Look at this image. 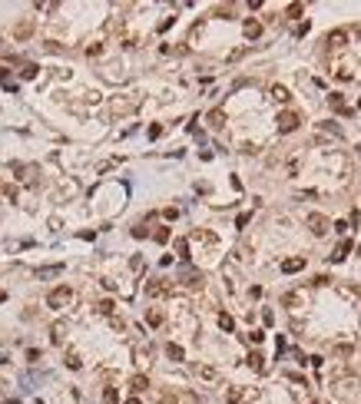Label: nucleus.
Instances as JSON below:
<instances>
[{"label": "nucleus", "instance_id": "nucleus-1", "mask_svg": "<svg viewBox=\"0 0 361 404\" xmlns=\"http://www.w3.org/2000/svg\"><path fill=\"white\" fill-rule=\"evenodd\" d=\"M70 302H73V288L70 285H60V288H53V292L47 295V305L50 308H66Z\"/></svg>", "mask_w": 361, "mask_h": 404}, {"label": "nucleus", "instance_id": "nucleus-2", "mask_svg": "<svg viewBox=\"0 0 361 404\" xmlns=\"http://www.w3.org/2000/svg\"><path fill=\"white\" fill-rule=\"evenodd\" d=\"M305 222H308V229H312L315 236H325V232L331 229V225H328V219H325L322 212H308V216H305Z\"/></svg>", "mask_w": 361, "mask_h": 404}, {"label": "nucleus", "instance_id": "nucleus-3", "mask_svg": "<svg viewBox=\"0 0 361 404\" xmlns=\"http://www.w3.org/2000/svg\"><path fill=\"white\" fill-rule=\"evenodd\" d=\"M298 113H292V110H285V113H279V133H295L298 129Z\"/></svg>", "mask_w": 361, "mask_h": 404}, {"label": "nucleus", "instance_id": "nucleus-4", "mask_svg": "<svg viewBox=\"0 0 361 404\" xmlns=\"http://www.w3.org/2000/svg\"><path fill=\"white\" fill-rule=\"evenodd\" d=\"M179 282H182V285H189V288H202L206 275H202V272H196V269H182V272H179Z\"/></svg>", "mask_w": 361, "mask_h": 404}, {"label": "nucleus", "instance_id": "nucleus-5", "mask_svg": "<svg viewBox=\"0 0 361 404\" xmlns=\"http://www.w3.org/2000/svg\"><path fill=\"white\" fill-rule=\"evenodd\" d=\"M169 292V285L163 282V278H152V282H146V295L149 298H159V295H166Z\"/></svg>", "mask_w": 361, "mask_h": 404}, {"label": "nucleus", "instance_id": "nucleus-6", "mask_svg": "<svg viewBox=\"0 0 361 404\" xmlns=\"http://www.w3.org/2000/svg\"><path fill=\"white\" fill-rule=\"evenodd\" d=\"M328 103H331V110L342 113V116H351V113H355V110H348V106H345V96H342V93H331V96H328Z\"/></svg>", "mask_w": 361, "mask_h": 404}, {"label": "nucleus", "instance_id": "nucleus-7", "mask_svg": "<svg viewBox=\"0 0 361 404\" xmlns=\"http://www.w3.org/2000/svg\"><path fill=\"white\" fill-rule=\"evenodd\" d=\"M305 269V258H285V262H282V272H285V275H295V272H302Z\"/></svg>", "mask_w": 361, "mask_h": 404}, {"label": "nucleus", "instance_id": "nucleus-8", "mask_svg": "<svg viewBox=\"0 0 361 404\" xmlns=\"http://www.w3.org/2000/svg\"><path fill=\"white\" fill-rule=\"evenodd\" d=\"M166 358H169V361H186V351H182V345H166Z\"/></svg>", "mask_w": 361, "mask_h": 404}, {"label": "nucleus", "instance_id": "nucleus-9", "mask_svg": "<svg viewBox=\"0 0 361 404\" xmlns=\"http://www.w3.org/2000/svg\"><path fill=\"white\" fill-rule=\"evenodd\" d=\"M345 40H348V34H345V30H331L325 43H328V47H345Z\"/></svg>", "mask_w": 361, "mask_h": 404}, {"label": "nucleus", "instance_id": "nucleus-10", "mask_svg": "<svg viewBox=\"0 0 361 404\" xmlns=\"http://www.w3.org/2000/svg\"><path fill=\"white\" fill-rule=\"evenodd\" d=\"M242 30H246L248 40H255L259 34H262V23H259V20H246V27H242Z\"/></svg>", "mask_w": 361, "mask_h": 404}, {"label": "nucleus", "instance_id": "nucleus-11", "mask_svg": "<svg viewBox=\"0 0 361 404\" xmlns=\"http://www.w3.org/2000/svg\"><path fill=\"white\" fill-rule=\"evenodd\" d=\"M63 272V265H43V269H37V278H53Z\"/></svg>", "mask_w": 361, "mask_h": 404}, {"label": "nucleus", "instance_id": "nucleus-12", "mask_svg": "<svg viewBox=\"0 0 361 404\" xmlns=\"http://www.w3.org/2000/svg\"><path fill=\"white\" fill-rule=\"evenodd\" d=\"M130 387H133V391H146V387H149V378H146V374H133V378H130Z\"/></svg>", "mask_w": 361, "mask_h": 404}, {"label": "nucleus", "instance_id": "nucleus-13", "mask_svg": "<svg viewBox=\"0 0 361 404\" xmlns=\"http://www.w3.org/2000/svg\"><path fill=\"white\" fill-rule=\"evenodd\" d=\"M348 252H351V242L345 239L342 245H338V249H335V255H331V262H345V258H348Z\"/></svg>", "mask_w": 361, "mask_h": 404}, {"label": "nucleus", "instance_id": "nucleus-14", "mask_svg": "<svg viewBox=\"0 0 361 404\" xmlns=\"http://www.w3.org/2000/svg\"><path fill=\"white\" fill-rule=\"evenodd\" d=\"M248 368H255V371H265V358H262L259 351H252V354H248Z\"/></svg>", "mask_w": 361, "mask_h": 404}, {"label": "nucleus", "instance_id": "nucleus-15", "mask_svg": "<svg viewBox=\"0 0 361 404\" xmlns=\"http://www.w3.org/2000/svg\"><path fill=\"white\" fill-rule=\"evenodd\" d=\"M272 100H275V103H288L292 96H288L285 86H272Z\"/></svg>", "mask_w": 361, "mask_h": 404}, {"label": "nucleus", "instance_id": "nucleus-16", "mask_svg": "<svg viewBox=\"0 0 361 404\" xmlns=\"http://www.w3.org/2000/svg\"><path fill=\"white\" fill-rule=\"evenodd\" d=\"M176 255L189 258V239H176Z\"/></svg>", "mask_w": 361, "mask_h": 404}, {"label": "nucleus", "instance_id": "nucleus-17", "mask_svg": "<svg viewBox=\"0 0 361 404\" xmlns=\"http://www.w3.org/2000/svg\"><path fill=\"white\" fill-rule=\"evenodd\" d=\"M146 321H149L152 328H159V325H163V312H159V308H152V312L146 315Z\"/></svg>", "mask_w": 361, "mask_h": 404}, {"label": "nucleus", "instance_id": "nucleus-18", "mask_svg": "<svg viewBox=\"0 0 361 404\" xmlns=\"http://www.w3.org/2000/svg\"><path fill=\"white\" fill-rule=\"evenodd\" d=\"M219 328H222V331H232V328H235V321H232V315H226V312L219 315Z\"/></svg>", "mask_w": 361, "mask_h": 404}, {"label": "nucleus", "instance_id": "nucleus-19", "mask_svg": "<svg viewBox=\"0 0 361 404\" xmlns=\"http://www.w3.org/2000/svg\"><path fill=\"white\" fill-rule=\"evenodd\" d=\"M37 63H27V67H23V70H20V76H23V80H33V76H37Z\"/></svg>", "mask_w": 361, "mask_h": 404}, {"label": "nucleus", "instance_id": "nucleus-20", "mask_svg": "<svg viewBox=\"0 0 361 404\" xmlns=\"http://www.w3.org/2000/svg\"><path fill=\"white\" fill-rule=\"evenodd\" d=\"M209 123H212V126H222V123H226V113H222V110H212L209 113Z\"/></svg>", "mask_w": 361, "mask_h": 404}, {"label": "nucleus", "instance_id": "nucleus-21", "mask_svg": "<svg viewBox=\"0 0 361 404\" xmlns=\"http://www.w3.org/2000/svg\"><path fill=\"white\" fill-rule=\"evenodd\" d=\"M80 365H83V361H80V354H73V351H70V354H66V368H70V371H80Z\"/></svg>", "mask_w": 361, "mask_h": 404}, {"label": "nucleus", "instance_id": "nucleus-22", "mask_svg": "<svg viewBox=\"0 0 361 404\" xmlns=\"http://www.w3.org/2000/svg\"><path fill=\"white\" fill-rule=\"evenodd\" d=\"M96 308H99V312H103V315H113V312H116V305H113V302H110V298H103V302H99Z\"/></svg>", "mask_w": 361, "mask_h": 404}, {"label": "nucleus", "instance_id": "nucleus-23", "mask_svg": "<svg viewBox=\"0 0 361 404\" xmlns=\"http://www.w3.org/2000/svg\"><path fill=\"white\" fill-rule=\"evenodd\" d=\"M152 239H156V242H169V229H166V225H163V229H156V232H152Z\"/></svg>", "mask_w": 361, "mask_h": 404}, {"label": "nucleus", "instance_id": "nucleus-24", "mask_svg": "<svg viewBox=\"0 0 361 404\" xmlns=\"http://www.w3.org/2000/svg\"><path fill=\"white\" fill-rule=\"evenodd\" d=\"M302 10H305L302 3H288V7H285V14H288V17H298V14H302Z\"/></svg>", "mask_w": 361, "mask_h": 404}, {"label": "nucleus", "instance_id": "nucleus-25", "mask_svg": "<svg viewBox=\"0 0 361 404\" xmlns=\"http://www.w3.org/2000/svg\"><path fill=\"white\" fill-rule=\"evenodd\" d=\"M146 236H149V229H146V225L139 222V225H136V229H133V239H146Z\"/></svg>", "mask_w": 361, "mask_h": 404}, {"label": "nucleus", "instance_id": "nucleus-26", "mask_svg": "<svg viewBox=\"0 0 361 404\" xmlns=\"http://www.w3.org/2000/svg\"><path fill=\"white\" fill-rule=\"evenodd\" d=\"M322 129H328L331 136H342V126H335V123H322Z\"/></svg>", "mask_w": 361, "mask_h": 404}, {"label": "nucleus", "instance_id": "nucleus-27", "mask_svg": "<svg viewBox=\"0 0 361 404\" xmlns=\"http://www.w3.org/2000/svg\"><path fill=\"white\" fill-rule=\"evenodd\" d=\"M106 401H110V404H116V401H119V394H116V387H106Z\"/></svg>", "mask_w": 361, "mask_h": 404}, {"label": "nucleus", "instance_id": "nucleus-28", "mask_svg": "<svg viewBox=\"0 0 361 404\" xmlns=\"http://www.w3.org/2000/svg\"><path fill=\"white\" fill-rule=\"evenodd\" d=\"M248 222H252V216H248V212H242V216H239V222H235V225H239V229H246Z\"/></svg>", "mask_w": 361, "mask_h": 404}, {"label": "nucleus", "instance_id": "nucleus-29", "mask_svg": "<svg viewBox=\"0 0 361 404\" xmlns=\"http://www.w3.org/2000/svg\"><path fill=\"white\" fill-rule=\"evenodd\" d=\"M262 338H265V331H259V328H255V331H252V335H248V341H255V345H259Z\"/></svg>", "mask_w": 361, "mask_h": 404}, {"label": "nucleus", "instance_id": "nucleus-30", "mask_svg": "<svg viewBox=\"0 0 361 404\" xmlns=\"http://www.w3.org/2000/svg\"><path fill=\"white\" fill-rule=\"evenodd\" d=\"M30 30H33V27H30V23H20V27H17V37H27V34H30Z\"/></svg>", "mask_w": 361, "mask_h": 404}, {"label": "nucleus", "instance_id": "nucleus-31", "mask_svg": "<svg viewBox=\"0 0 361 404\" xmlns=\"http://www.w3.org/2000/svg\"><path fill=\"white\" fill-rule=\"evenodd\" d=\"M335 354H351V345H335Z\"/></svg>", "mask_w": 361, "mask_h": 404}, {"label": "nucleus", "instance_id": "nucleus-32", "mask_svg": "<svg viewBox=\"0 0 361 404\" xmlns=\"http://www.w3.org/2000/svg\"><path fill=\"white\" fill-rule=\"evenodd\" d=\"M126 404H143V401H139V398H130V401H126Z\"/></svg>", "mask_w": 361, "mask_h": 404}, {"label": "nucleus", "instance_id": "nucleus-33", "mask_svg": "<svg viewBox=\"0 0 361 404\" xmlns=\"http://www.w3.org/2000/svg\"><path fill=\"white\" fill-rule=\"evenodd\" d=\"M358 255H361V242H358Z\"/></svg>", "mask_w": 361, "mask_h": 404}, {"label": "nucleus", "instance_id": "nucleus-34", "mask_svg": "<svg viewBox=\"0 0 361 404\" xmlns=\"http://www.w3.org/2000/svg\"><path fill=\"white\" fill-rule=\"evenodd\" d=\"M358 110H361V100H358Z\"/></svg>", "mask_w": 361, "mask_h": 404}, {"label": "nucleus", "instance_id": "nucleus-35", "mask_svg": "<svg viewBox=\"0 0 361 404\" xmlns=\"http://www.w3.org/2000/svg\"><path fill=\"white\" fill-rule=\"evenodd\" d=\"M312 404H315V401H312Z\"/></svg>", "mask_w": 361, "mask_h": 404}]
</instances>
